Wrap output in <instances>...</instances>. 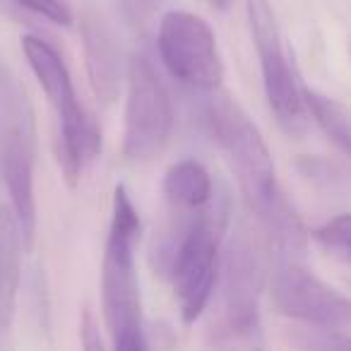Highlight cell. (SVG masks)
Segmentation results:
<instances>
[{
	"label": "cell",
	"mask_w": 351,
	"mask_h": 351,
	"mask_svg": "<svg viewBox=\"0 0 351 351\" xmlns=\"http://www.w3.org/2000/svg\"><path fill=\"white\" fill-rule=\"evenodd\" d=\"M25 241L10 205H0V351H12Z\"/></svg>",
	"instance_id": "11"
},
{
	"label": "cell",
	"mask_w": 351,
	"mask_h": 351,
	"mask_svg": "<svg viewBox=\"0 0 351 351\" xmlns=\"http://www.w3.org/2000/svg\"><path fill=\"white\" fill-rule=\"evenodd\" d=\"M116 5L128 25L135 27V29H145L156 17V12L161 10L164 0H116Z\"/></svg>",
	"instance_id": "18"
},
{
	"label": "cell",
	"mask_w": 351,
	"mask_h": 351,
	"mask_svg": "<svg viewBox=\"0 0 351 351\" xmlns=\"http://www.w3.org/2000/svg\"><path fill=\"white\" fill-rule=\"evenodd\" d=\"M161 63L169 75L195 92H217L224 80L219 46L212 27L200 15L171 10L161 17L156 34Z\"/></svg>",
	"instance_id": "7"
},
{
	"label": "cell",
	"mask_w": 351,
	"mask_h": 351,
	"mask_svg": "<svg viewBox=\"0 0 351 351\" xmlns=\"http://www.w3.org/2000/svg\"><path fill=\"white\" fill-rule=\"evenodd\" d=\"M22 51H25L27 63H29L34 77L39 80L41 89H44L46 99H49L56 113L63 111L73 101H77L68 65L49 41H44L41 36L27 34L22 36Z\"/></svg>",
	"instance_id": "13"
},
{
	"label": "cell",
	"mask_w": 351,
	"mask_h": 351,
	"mask_svg": "<svg viewBox=\"0 0 351 351\" xmlns=\"http://www.w3.org/2000/svg\"><path fill=\"white\" fill-rule=\"evenodd\" d=\"M56 118H58V164L68 186H77L84 164L101 152V130L92 113L84 111L80 99L56 113Z\"/></svg>",
	"instance_id": "12"
},
{
	"label": "cell",
	"mask_w": 351,
	"mask_h": 351,
	"mask_svg": "<svg viewBox=\"0 0 351 351\" xmlns=\"http://www.w3.org/2000/svg\"><path fill=\"white\" fill-rule=\"evenodd\" d=\"M36 118L25 84L8 65H0V178L10 195V210L22 231L25 250L36 234Z\"/></svg>",
	"instance_id": "2"
},
{
	"label": "cell",
	"mask_w": 351,
	"mask_h": 351,
	"mask_svg": "<svg viewBox=\"0 0 351 351\" xmlns=\"http://www.w3.org/2000/svg\"><path fill=\"white\" fill-rule=\"evenodd\" d=\"M80 32H82L84 65H87L92 92L99 101L108 106L118 99L128 77V63L123 58L121 44L106 20L94 10L82 12Z\"/></svg>",
	"instance_id": "10"
},
{
	"label": "cell",
	"mask_w": 351,
	"mask_h": 351,
	"mask_svg": "<svg viewBox=\"0 0 351 351\" xmlns=\"http://www.w3.org/2000/svg\"><path fill=\"white\" fill-rule=\"evenodd\" d=\"M289 337L298 351H351V337L335 327L303 325L293 327Z\"/></svg>",
	"instance_id": "16"
},
{
	"label": "cell",
	"mask_w": 351,
	"mask_h": 351,
	"mask_svg": "<svg viewBox=\"0 0 351 351\" xmlns=\"http://www.w3.org/2000/svg\"><path fill=\"white\" fill-rule=\"evenodd\" d=\"M113 351H152V349L145 337V330H132L113 337Z\"/></svg>",
	"instance_id": "21"
},
{
	"label": "cell",
	"mask_w": 351,
	"mask_h": 351,
	"mask_svg": "<svg viewBox=\"0 0 351 351\" xmlns=\"http://www.w3.org/2000/svg\"><path fill=\"white\" fill-rule=\"evenodd\" d=\"M272 301L287 317L317 327H351V298L325 284L306 258L274 255Z\"/></svg>",
	"instance_id": "8"
},
{
	"label": "cell",
	"mask_w": 351,
	"mask_h": 351,
	"mask_svg": "<svg viewBox=\"0 0 351 351\" xmlns=\"http://www.w3.org/2000/svg\"><path fill=\"white\" fill-rule=\"evenodd\" d=\"M253 351H265V349H260V346H255V349Z\"/></svg>",
	"instance_id": "23"
},
{
	"label": "cell",
	"mask_w": 351,
	"mask_h": 351,
	"mask_svg": "<svg viewBox=\"0 0 351 351\" xmlns=\"http://www.w3.org/2000/svg\"><path fill=\"white\" fill-rule=\"evenodd\" d=\"M250 34L263 70V87L269 111L287 135L301 137L308 130V108L303 101V87L296 82L287 53L282 49L277 17L269 0H245Z\"/></svg>",
	"instance_id": "6"
},
{
	"label": "cell",
	"mask_w": 351,
	"mask_h": 351,
	"mask_svg": "<svg viewBox=\"0 0 351 351\" xmlns=\"http://www.w3.org/2000/svg\"><path fill=\"white\" fill-rule=\"evenodd\" d=\"M164 193L181 212H200L212 202L215 183L207 169L195 159L176 161L164 176Z\"/></svg>",
	"instance_id": "14"
},
{
	"label": "cell",
	"mask_w": 351,
	"mask_h": 351,
	"mask_svg": "<svg viewBox=\"0 0 351 351\" xmlns=\"http://www.w3.org/2000/svg\"><path fill=\"white\" fill-rule=\"evenodd\" d=\"M267 282V265L260 239L239 226L224 253V303L229 325L239 335H250L258 327L260 293Z\"/></svg>",
	"instance_id": "9"
},
{
	"label": "cell",
	"mask_w": 351,
	"mask_h": 351,
	"mask_svg": "<svg viewBox=\"0 0 351 351\" xmlns=\"http://www.w3.org/2000/svg\"><path fill=\"white\" fill-rule=\"evenodd\" d=\"M210 3L217 8V10H226V8L231 5V0H210Z\"/></svg>",
	"instance_id": "22"
},
{
	"label": "cell",
	"mask_w": 351,
	"mask_h": 351,
	"mask_svg": "<svg viewBox=\"0 0 351 351\" xmlns=\"http://www.w3.org/2000/svg\"><path fill=\"white\" fill-rule=\"evenodd\" d=\"M142 221L125 186L113 191L111 226L101 263V311L108 335L142 330V301L135 269V248Z\"/></svg>",
	"instance_id": "4"
},
{
	"label": "cell",
	"mask_w": 351,
	"mask_h": 351,
	"mask_svg": "<svg viewBox=\"0 0 351 351\" xmlns=\"http://www.w3.org/2000/svg\"><path fill=\"white\" fill-rule=\"evenodd\" d=\"M226 210H200L186 224L166 236L156 250V265L169 274L178 298L181 317L193 325L207 308L217 284L219 241L226 224Z\"/></svg>",
	"instance_id": "3"
},
{
	"label": "cell",
	"mask_w": 351,
	"mask_h": 351,
	"mask_svg": "<svg viewBox=\"0 0 351 351\" xmlns=\"http://www.w3.org/2000/svg\"><path fill=\"white\" fill-rule=\"evenodd\" d=\"M315 241L332 255L351 263V215H337L313 231Z\"/></svg>",
	"instance_id": "17"
},
{
	"label": "cell",
	"mask_w": 351,
	"mask_h": 351,
	"mask_svg": "<svg viewBox=\"0 0 351 351\" xmlns=\"http://www.w3.org/2000/svg\"><path fill=\"white\" fill-rule=\"evenodd\" d=\"M303 101H306L308 116H313V121L330 137L332 145L351 159V113L339 101L308 87H303Z\"/></svg>",
	"instance_id": "15"
},
{
	"label": "cell",
	"mask_w": 351,
	"mask_h": 351,
	"mask_svg": "<svg viewBox=\"0 0 351 351\" xmlns=\"http://www.w3.org/2000/svg\"><path fill=\"white\" fill-rule=\"evenodd\" d=\"M17 5H22L25 10L34 12V15L44 17V20L53 22L60 27H70L75 22V15L70 10V5L65 0H15Z\"/></svg>",
	"instance_id": "19"
},
{
	"label": "cell",
	"mask_w": 351,
	"mask_h": 351,
	"mask_svg": "<svg viewBox=\"0 0 351 351\" xmlns=\"http://www.w3.org/2000/svg\"><path fill=\"white\" fill-rule=\"evenodd\" d=\"M173 123V101L152 60L142 53L130 56L125 77L123 154L130 161H149L171 140Z\"/></svg>",
	"instance_id": "5"
},
{
	"label": "cell",
	"mask_w": 351,
	"mask_h": 351,
	"mask_svg": "<svg viewBox=\"0 0 351 351\" xmlns=\"http://www.w3.org/2000/svg\"><path fill=\"white\" fill-rule=\"evenodd\" d=\"M80 337H82V351H106L104 349L101 335H99V327L92 317V311H84L82 327H80Z\"/></svg>",
	"instance_id": "20"
},
{
	"label": "cell",
	"mask_w": 351,
	"mask_h": 351,
	"mask_svg": "<svg viewBox=\"0 0 351 351\" xmlns=\"http://www.w3.org/2000/svg\"><path fill=\"white\" fill-rule=\"evenodd\" d=\"M200 116L210 140L234 166L248 210L255 219L263 221L287 200L277 183V171L263 132L241 108V104L219 89L210 92Z\"/></svg>",
	"instance_id": "1"
}]
</instances>
